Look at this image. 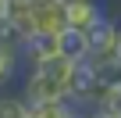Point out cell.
Segmentation results:
<instances>
[{"mask_svg":"<svg viewBox=\"0 0 121 118\" xmlns=\"http://www.w3.org/2000/svg\"><path fill=\"white\" fill-rule=\"evenodd\" d=\"M18 68H22V50L0 47V90H7V82H14Z\"/></svg>","mask_w":121,"mask_h":118,"instance_id":"6","label":"cell"},{"mask_svg":"<svg viewBox=\"0 0 121 118\" xmlns=\"http://www.w3.org/2000/svg\"><path fill=\"white\" fill-rule=\"evenodd\" d=\"M78 107H71L68 100H50V104H39V107H29V118H75Z\"/></svg>","mask_w":121,"mask_h":118,"instance_id":"7","label":"cell"},{"mask_svg":"<svg viewBox=\"0 0 121 118\" xmlns=\"http://www.w3.org/2000/svg\"><path fill=\"white\" fill-rule=\"evenodd\" d=\"M117 90H121V82H117Z\"/></svg>","mask_w":121,"mask_h":118,"instance_id":"12","label":"cell"},{"mask_svg":"<svg viewBox=\"0 0 121 118\" xmlns=\"http://www.w3.org/2000/svg\"><path fill=\"white\" fill-rule=\"evenodd\" d=\"M0 118H29V104L22 100V93L0 90Z\"/></svg>","mask_w":121,"mask_h":118,"instance_id":"8","label":"cell"},{"mask_svg":"<svg viewBox=\"0 0 121 118\" xmlns=\"http://www.w3.org/2000/svg\"><path fill=\"white\" fill-rule=\"evenodd\" d=\"M117 118H121V114H117Z\"/></svg>","mask_w":121,"mask_h":118,"instance_id":"13","label":"cell"},{"mask_svg":"<svg viewBox=\"0 0 121 118\" xmlns=\"http://www.w3.org/2000/svg\"><path fill=\"white\" fill-rule=\"evenodd\" d=\"M50 57H60V47H57V32H32L29 39H22V61L29 68L50 61Z\"/></svg>","mask_w":121,"mask_h":118,"instance_id":"3","label":"cell"},{"mask_svg":"<svg viewBox=\"0 0 121 118\" xmlns=\"http://www.w3.org/2000/svg\"><path fill=\"white\" fill-rule=\"evenodd\" d=\"M57 47H60V57H64L68 65H82V61H89V39H86V32H78V29H64V32H57Z\"/></svg>","mask_w":121,"mask_h":118,"instance_id":"5","label":"cell"},{"mask_svg":"<svg viewBox=\"0 0 121 118\" xmlns=\"http://www.w3.org/2000/svg\"><path fill=\"white\" fill-rule=\"evenodd\" d=\"M114 65H117V72H121V25H117V43H114Z\"/></svg>","mask_w":121,"mask_h":118,"instance_id":"9","label":"cell"},{"mask_svg":"<svg viewBox=\"0 0 121 118\" xmlns=\"http://www.w3.org/2000/svg\"><path fill=\"white\" fill-rule=\"evenodd\" d=\"M0 22H11V0H0Z\"/></svg>","mask_w":121,"mask_h":118,"instance_id":"10","label":"cell"},{"mask_svg":"<svg viewBox=\"0 0 121 118\" xmlns=\"http://www.w3.org/2000/svg\"><path fill=\"white\" fill-rule=\"evenodd\" d=\"M64 0H32V32H64Z\"/></svg>","mask_w":121,"mask_h":118,"instance_id":"2","label":"cell"},{"mask_svg":"<svg viewBox=\"0 0 121 118\" xmlns=\"http://www.w3.org/2000/svg\"><path fill=\"white\" fill-rule=\"evenodd\" d=\"M86 118H114V114H107V111H100V107H89Z\"/></svg>","mask_w":121,"mask_h":118,"instance_id":"11","label":"cell"},{"mask_svg":"<svg viewBox=\"0 0 121 118\" xmlns=\"http://www.w3.org/2000/svg\"><path fill=\"white\" fill-rule=\"evenodd\" d=\"M86 39H89V61H114V43H117V22L110 14L96 18L89 29H86Z\"/></svg>","mask_w":121,"mask_h":118,"instance_id":"1","label":"cell"},{"mask_svg":"<svg viewBox=\"0 0 121 118\" xmlns=\"http://www.w3.org/2000/svg\"><path fill=\"white\" fill-rule=\"evenodd\" d=\"M64 18H68V29L86 32L96 18H103V7L96 0H64Z\"/></svg>","mask_w":121,"mask_h":118,"instance_id":"4","label":"cell"}]
</instances>
